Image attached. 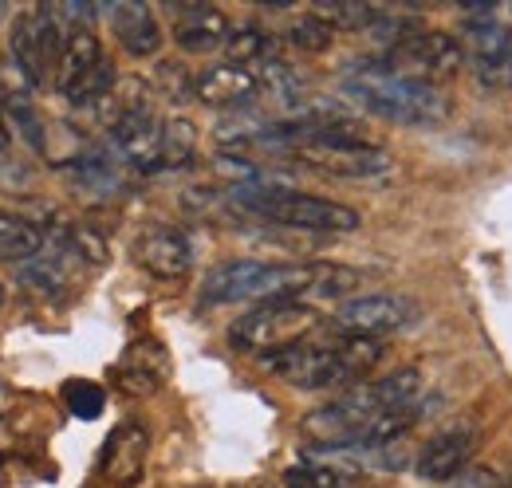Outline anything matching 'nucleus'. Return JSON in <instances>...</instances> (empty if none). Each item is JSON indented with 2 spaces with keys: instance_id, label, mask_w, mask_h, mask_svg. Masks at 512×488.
<instances>
[{
  "instance_id": "20",
  "label": "nucleus",
  "mask_w": 512,
  "mask_h": 488,
  "mask_svg": "<svg viewBox=\"0 0 512 488\" xmlns=\"http://www.w3.org/2000/svg\"><path fill=\"white\" fill-rule=\"evenodd\" d=\"M418 422H422V406H418V402L398 406V410H386V414H379L371 426L359 433L355 449H383V445H394V441H402Z\"/></svg>"
},
{
  "instance_id": "27",
  "label": "nucleus",
  "mask_w": 512,
  "mask_h": 488,
  "mask_svg": "<svg viewBox=\"0 0 512 488\" xmlns=\"http://www.w3.org/2000/svg\"><path fill=\"white\" fill-rule=\"evenodd\" d=\"M284 488H347V477L327 461H300L284 469Z\"/></svg>"
},
{
  "instance_id": "9",
  "label": "nucleus",
  "mask_w": 512,
  "mask_h": 488,
  "mask_svg": "<svg viewBox=\"0 0 512 488\" xmlns=\"http://www.w3.org/2000/svg\"><path fill=\"white\" fill-rule=\"evenodd\" d=\"M473 75L485 91H512V28L497 20H469Z\"/></svg>"
},
{
  "instance_id": "14",
  "label": "nucleus",
  "mask_w": 512,
  "mask_h": 488,
  "mask_svg": "<svg viewBox=\"0 0 512 488\" xmlns=\"http://www.w3.org/2000/svg\"><path fill=\"white\" fill-rule=\"evenodd\" d=\"M107 16H111V28H115L119 44L134 60H146V56H154L162 48V28H158V20H154V12L146 4L123 0V4H111Z\"/></svg>"
},
{
  "instance_id": "18",
  "label": "nucleus",
  "mask_w": 512,
  "mask_h": 488,
  "mask_svg": "<svg viewBox=\"0 0 512 488\" xmlns=\"http://www.w3.org/2000/svg\"><path fill=\"white\" fill-rule=\"evenodd\" d=\"M8 52H12V63L16 71L28 79V87L36 91L48 75L44 67V56H40V40H36V12H20L12 20V36H8Z\"/></svg>"
},
{
  "instance_id": "25",
  "label": "nucleus",
  "mask_w": 512,
  "mask_h": 488,
  "mask_svg": "<svg viewBox=\"0 0 512 488\" xmlns=\"http://www.w3.org/2000/svg\"><path fill=\"white\" fill-rule=\"evenodd\" d=\"M71 174H75V178H79L83 185H87V189H103V193H111V189L119 185L115 158H107V154H99V150H91V154H79V158L71 162Z\"/></svg>"
},
{
  "instance_id": "13",
  "label": "nucleus",
  "mask_w": 512,
  "mask_h": 488,
  "mask_svg": "<svg viewBox=\"0 0 512 488\" xmlns=\"http://www.w3.org/2000/svg\"><path fill=\"white\" fill-rule=\"evenodd\" d=\"M107 60L103 56V44H99V36L91 32V28H71V36H67L64 44V56L56 63V75H52V83H56V91L71 99L91 75H95V67Z\"/></svg>"
},
{
  "instance_id": "21",
  "label": "nucleus",
  "mask_w": 512,
  "mask_h": 488,
  "mask_svg": "<svg viewBox=\"0 0 512 488\" xmlns=\"http://www.w3.org/2000/svg\"><path fill=\"white\" fill-rule=\"evenodd\" d=\"M162 374H166V359L158 351V343H134L123 363V386L138 390V394H150L162 386Z\"/></svg>"
},
{
  "instance_id": "8",
  "label": "nucleus",
  "mask_w": 512,
  "mask_h": 488,
  "mask_svg": "<svg viewBox=\"0 0 512 488\" xmlns=\"http://www.w3.org/2000/svg\"><path fill=\"white\" fill-rule=\"evenodd\" d=\"M477 445H481V429L473 422H453L442 433H434L426 441V449L418 453V477H426V481H457L461 473L473 469Z\"/></svg>"
},
{
  "instance_id": "6",
  "label": "nucleus",
  "mask_w": 512,
  "mask_h": 488,
  "mask_svg": "<svg viewBox=\"0 0 512 488\" xmlns=\"http://www.w3.org/2000/svg\"><path fill=\"white\" fill-rule=\"evenodd\" d=\"M264 370H272L276 378L300 386V390H327V386H347L355 382L351 370L339 355V343H296L288 351L264 355Z\"/></svg>"
},
{
  "instance_id": "1",
  "label": "nucleus",
  "mask_w": 512,
  "mask_h": 488,
  "mask_svg": "<svg viewBox=\"0 0 512 488\" xmlns=\"http://www.w3.org/2000/svg\"><path fill=\"white\" fill-rule=\"evenodd\" d=\"M359 272L343 264H260V260H229L217 264L205 284V304H241V300H335L359 288Z\"/></svg>"
},
{
  "instance_id": "30",
  "label": "nucleus",
  "mask_w": 512,
  "mask_h": 488,
  "mask_svg": "<svg viewBox=\"0 0 512 488\" xmlns=\"http://www.w3.org/2000/svg\"><path fill=\"white\" fill-rule=\"evenodd\" d=\"M8 154V122H4V111H0V158Z\"/></svg>"
},
{
  "instance_id": "32",
  "label": "nucleus",
  "mask_w": 512,
  "mask_h": 488,
  "mask_svg": "<svg viewBox=\"0 0 512 488\" xmlns=\"http://www.w3.org/2000/svg\"><path fill=\"white\" fill-rule=\"evenodd\" d=\"M0 300H4V288H0Z\"/></svg>"
},
{
  "instance_id": "19",
  "label": "nucleus",
  "mask_w": 512,
  "mask_h": 488,
  "mask_svg": "<svg viewBox=\"0 0 512 488\" xmlns=\"http://www.w3.org/2000/svg\"><path fill=\"white\" fill-rule=\"evenodd\" d=\"M48 248V237L36 221L20 217V213H0V260H36Z\"/></svg>"
},
{
  "instance_id": "11",
  "label": "nucleus",
  "mask_w": 512,
  "mask_h": 488,
  "mask_svg": "<svg viewBox=\"0 0 512 488\" xmlns=\"http://www.w3.org/2000/svg\"><path fill=\"white\" fill-rule=\"evenodd\" d=\"M264 91L260 71L241 63H213L193 79V95L205 107H245Z\"/></svg>"
},
{
  "instance_id": "24",
  "label": "nucleus",
  "mask_w": 512,
  "mask_h": 488,
  "mask_svg": "<svg viewBox=\"0 0 512 488\" xmlns=\"http://www.w3.org/2000/svg\"><path fill=\"white\" fill-rule=\"evenodd\" d=\"M197 150V130L190 119H170L162 126V166H186Z\"/></svg>"
},
{
  "instance_id": "7",
  "label": "nucleus",
  "mask_w": 512,
  "mask_h": 488,
  "mask_svg": "<svg viewBox=\"0 0 512 488\" xmlns=\"http://www.w3.org/2000/svg\"><path fill=\"white\" fill-rule=\"evenodd\" d=\"M418 319V304L394 292H371V296H355L347 304L335 307L331 327L339 335H359V339H383L402 327H410Z\"/></svg>"
},
{
  "instance_id": "15",
  "label": "nucleus",
  "mask_w": 512,
  "mask_h": 488,
  "mask_svg": "<svg viewBox=\"0 0 512 488\" xmlns=\"http://www.w3.org/2000/svg\"><path fill=\"white\" fill-rule=\"evenodd\" d=\"M229 20L217 12V8H205V4H193V8H182L178 16V28H174V40L178 48L186 52H213L221 44H229Z\"/></svg>"
},
{
  "instance_id": "3",
  "label": "nucleus",
  "mask_w": 512,
  "mask_h": 488,
  "mask_svg": "<svg viewBox=\"0 0 512 488\" xmlns=\"http://www.w3.org/2000/svg\"><path fill=\"white\" fill-rule=\"evenodd\" d=\"M233 205L253 213L268 225H284V229H304V233H355L363 225V217L351 205L312 197V193H296L288 185H233Z\"/></svg>"
},
{
  "instance_id": "23",
  "label": "nucleus",
  "mask_w": 512,
  "mask_h": 488,
  "mask_svg": "<svg viewBox=\"0 0 512 488\" xmlns=\"http://www.w3.org/2000/svg\"><path fill=\"white\" fill-rule=\"evenodd\" d=\"M20 280L28 284V292H40V296H60L67 288V272L60 264V252H40L36 260L24 264Z\"/></svg>"
},
{
  "instance_id": "5",
  "label": "nucleus",
  "mask_w": 512,
  "mask_h": 488,
  "mask_svg": "<svg viewBox=\"0 0 512 488\" xmlns=\"http://www.w3.org/2000/svg\"><path fill=\"white\" fill-rule=\"evenodd\" d=\"M386 63L410 79H422V83H438V79H449L461 71L465 63V48L461 40H453L449 32H434V28H418L414 36L398 40L390 52H386Z\"/></svg>"
},
{
  "instance_id": "28",
  "label": "nucleus",
  "mask_w": 512,
  "mask_h": 488,
  "mask_svg": "<svg viewBox=\"0 0 512 488\" xmlns=\"http://www.w3.org/2000/svg\"><path fill=\"white\" fill-rule=\"evenodd\" d=\"M64 398L75 418H87V422H91V418L103 414V390H99L95 382H71L64 390Z\"/></svg>"
},
{
  "instance_id": "31",
  "label": "nucleus",
  "mask_w": 512,
  "mask_h": 488,
  "mask_svg": "<svg viewBox=\"0 0 512 488\" xmlns=\"http://www.w3.org/2000/svg\"><path fill=\"white\" fill-rule=\"evenodd\" d=\"M505 485H509V488H512V469H509V473H505Z\"/></svg>"
},
{
  "instance_id": "2",
  "label": "nucleus",
  "mask_w": 512,
  "mask_h": 488,
  "mask_svg": "<svg viewBox=\"0 0 512 488\" xmlns=\"http://www.w3.org/2000/svg\"><path fill=\"white\" fill-rule=\"evenodd\" d=\"M343 87L359 107L398 126H430L446 119L449 111L446 95L434 83L410 79L386 60H359L355 67H347Z\"/></svg>"
},
{
  "instance_id": "10",
  "label": "nucleus",
  "mask_w": 512,
  "mask_h": 488,
  "mask_svg": "<svg viewBox=\"0 0 512 488\" xmlns=\"http://www.w3.org/2000/svg\"><path fill=\"white\" fill-rule=\"evenodd\" d=\"M162 126L166 122L154 119L150 107L127 111V115L111 119V150L138 170H158L162 166Z\"/></svg>"
},
{
  "instance_id": "16",
  "label": "nucleus",
  "mask_w": 512,
  "mask_h": 488,
  "mask_svg": "<svg viewBox=\"0 0 512 488\" xmlns=\"http://www.w3.org/2000/svg\"><path fill=\"white\" fill-rule=\"evenodd\" d=\"M146 429L142 426H123L115 429L107 453H103V469L115 485H134L142 477V465H146Z\"/></svg>"
},
{
  "instance_id": "17",
  "label": "nucleus",
  "mask_w": 512,
  "mask_h": 488,
  "mask_svg": "<svg viewBox=\"0 0 512 488\" xmlns=\"http://www.w3.org/2000/svg\"><path fill=\"white\" fill-rule=\"evenodd\" d=\"M32 87H20V83H0V111H4V122L40 154L44 150V119H40V111H36V103H32V95H28Z\"/></svg>"
},
{
  "instance_id": "12",
  "label": "nucleus",
  "mask_w": 512,
  "mask_h": 488,
  "mask_svg": "<svg viewBox=\"0 0 512 488\" xmlns=\"http://www.w3.org/2000/svg\"><path fill=\"white\" fill-rule=\"evenodd\" d=\"M134 256L158 280H182L193 264L190 241L178 229H154V233H146L138 241V248H134Z\"/></svg>"
},
{
  "instance_id": "22",
  "label": "nucleus",
  "mask_w": 512,
  "mask_h": 488,
  "mask_svg": "<svg viewBox=\"0 0 512 488\" xmlns=\"http://www.w3.org/2000/svg\"><path fill=\"white\" fill-rule=\"evenodd\" d=\"M225 52H229V63H241V67L260 71V67L276 63V40L268 32H260V28H237L229 36Z\"/></svg>"
},
{
  "instance_id": "26",
  "label": "nucleus",
  "mask_w": 512,
  "mask_h": 488,
  "mask_svg": "<svg viewBox=\"0 0 512 488\" xmlns=\"http://www.w3.org/2000/svg\"><path fill=\"white\" fill-rule=\"evenodd\" d=\"M331 40H335V28L316 12L296 16L288 24V44H296L300 52H323V48H331Z\"/></svg>"
},
{
  "instance_id": "4",
  "label": "nucleus",
  "mask_w": 512,
  "mask_h": 488,
  "mask_svg": "<svg viewBox=\"0 0 512 488\" xmlns=\"http://www.w3.org/2000/svg\"><path fill=\"white\" fill-rule=\"evenodd\" d=\"M320 327L316 307L304 300H268L245 311L233 327H229V343L237 351H260V355H276L288 351L296 343H304L312 331Z\"/></svg>"
},
{
  "instance_id": "29",
  "label": "nucleus",
  "mask_w": 512,
  "mask_h": 488,
  "mask_svg": "<svg viewBox=\"0 0 512 488\" xmlns=\"http://www.w3.org/2000/svg\"><path fill=\"white\" fill-rule=\"evenodd\" d=\"M453 488H509V485H505V477L493 473V469H469V473L457 477Z\"/></svg>"
}]
</instances>
